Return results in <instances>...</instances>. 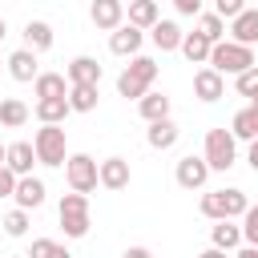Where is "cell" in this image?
<instances>
[{
    "instance_id": "obj_1",
    "label": "cell",
    "mask_w": 258,
    "mask_h": 258,
    "mask_svg": "<svg viewBox=\"0 0 258 258\" xmlns=\"http://www.w3.org/2000/svg\"><path fill=\"white\" fill-rule=\"evenodd\" d=\"M153 81H157V60H153V56H133V60L125 64V73L117 77V93H121L125 101H141Z\"/></svg>"
},
{
    "instance_id": "obj_2",
    "label": "cell",
    "mask_w": 258,
    "mask_h": 258,
    "mask_svg": "<svg viewBox=\"0 0 258 258\" xmlns=\"http://www.w3.org/2000/svg\"><path fill=\"white\" fill-rule=\"evenodd\" d=\"M250 64H258V60H254V44L218 40L214 52H210V69H218L222 77H238V73H246Z\"/></svg>"
},
{
    "instance_id": "obj_3",
    "label": "cell",
    "mask_w": 258,
    "mask_h": 258,
    "mask_svg": "<svg viewBox=\"0 0 258 258\" xmlns=\"http://www.w3.org/2000/svg\"><path fill=\"white\" fill-rule=\"evenodd\" d=\"M198 210H202V218L222 222V218H242L250 210V202H246L242 189H210V194H202V206Z\"/></svg>"
},
{
    "instance_id": "obj_4",
    "label": "cell",
    "mask_w": 258,
    "mask_h": 258,
    "mask_svg": "<svg viewBox=\"0 0 258 258\" xmlns=\"http://www.w3.org/2000/svg\"><path fill=\"white\" fill-rule=\"evenodd\" d=\"M64 181H69V189H77V194H93V189L101 185V161H93L89 153H73V157L64 161Z\"/></svg>"
},
{
    "instance_id": "obj_5",
    "label": "cell",
    "mask_w": 258,
    "mask_h": 258,
    "mask_svg": "<svg viewBox=\"0 0 258 258\" xmlns=\"http://www.w3.org/2000/svg\"><path fill=\"white\" fill-rule=\"evenodd\" d=\"M238 137L230 133V129H206V149H202V157L210 161V169H230L234 165V157H238V145H234Z\"/></svg>"
},
{
    "instance_id": "obj_6",
    "label": "cell",
    "mask_w": 258,
    "mask_h": 258,
    "mask_svg": "<svg viewBox=\"0 0 258 258\" xmlns=\"http://www.w3.org/2000/svg\"><path fill=\"white\" fill-rule=\"evenodd\" d=\"M60 230L69 238H85L89 234V194H64L60 198Z\"/></svg>"
},
{
    "instance_id": "obj_7",
    "label": "cell",
    "mask_w": 258,
    "mask_h": 258,
    "mask_svg": "<svg viewBox=\"0 0 258 258\" xmlns=\"http://www.w3.org/2000/svg\"><path fill=\"white\" fill-rule=\"evenodd\" d=\"M32 145H36V161L40 165H64L69 161V153H64V129L60 125H40L36 137H32Z\"/></svg>"
},
{
    "instance_id": "obj_8",
    "label": "cell",
    "mask_w": 258,
    "mask_h": 258,
    "mask_svg": "<svg viewBox=\"0 0 258 258\" xmlns=\"http://www.w3.org/2000/svg\"><path fill=\"white\" fill-rule=\"evenodd\" d=\"M173 177H177V185H181V189H202V185L210 181V161L189 153V157H181V161H177V173H173Z\"/></svg>"
},
{
    "instance_id": "obj_9",
    "label": "cell",
    "mask_w": 258,
    "mask_h": 258,
    "mask_svg": "<svg viewBox=\"0 0 258 258\" xmlns=\"http://www.w3.org/2000/svg\"><path fill=\"white\" fill-rule=\"evenodd\" d=\"M141 44H145V32L137 24H121L109 32V52H117V56H137Z\"/></svg>"
},
{
    "instance_id": "obj_10",
    "label": "cell",
    "mask_w": 258,
    "mask_h": 258,
    "mask_svg": "<svg viewBox=\"0 0 258 258\" xmlns=\"http://www.w3.org/2000/svg\"><path fill=\"white\" fill-rule=\"evenodd\" d=\"M222 93H226V77H222L218 69H210V64H206V69H198V73H194V97H198V101H206V105H210V101H218Z\"/></svg>"
},
{
    "instance_id": "obj_11",
    "label": "cell",
    "mask_w": 258,
    "mask_h": 258,
    "mask_svg": "<svg viewBox=\"0 0 258 258\" xmlns=\"http://www.w3.org/2000/svg\"><path fill=\"white\" fill-rule=\"evenodd\" d=\"M89 16H93V24H97V28L113 32V28H121V24H125V0H93Z\"/></svg>"
},
{
    "instance_id": "obj_12",
    "label": "cell",
    "mask_w": 258,
    "mask_h": 258,
    "mask_svg": "<svg viewBox=\"0 0 258 258\" xmlns=\"http://www.w3.org/2000/svg\"><path fill=\"white\" fill-rule=\"evenodd\" d=\"M4 64H8V77L20 81V85H28V81L40 77V69H36V52H32V48H16Z\"/></svg>"
},
{
    "instance_id": "obj_13",
    "label": "cell",
    "mask_w": 258,
    "mask_h": 258,
    "mask_svg": "<svg viewBox=\"0 0 258 258\" xmlns=\"http://www.w3.org/2000/svg\"><path fill=\"white\" fill-rule=\"evenodd\" d=\"M4 165H8L16 177H28V173H32V165H36V145H32V141H12V145H8Z\"/></svg>"
},
{
    "instance_id": "obj_14",
    "label": "cell",
    "mask_w": 258,
    "mask_h": 258,
    "mask_svg": "<svg viewBox=\"0 0 258 258\" xmlns=\"http://www.w3.org/2000/svg\"><path fill=\"white\" fill-rule=\"evenodd\" d=\"M64 77H69V85H101V64L93 56H73Z\"/></svg>"
},
{
    "instance_id": "obj_15",
    "label": "cell",
    "mask_w": 258,
    "mask_h": 258,
    "mask_svg": "<svg viewBox=\"0 0 258 258\" xmlns=\"http://www.w3.org/2000/svg\"><path fill=\"white\" fill-rule=\"evenodd\" d=\"M69 97H36V121L40 125H60L69 117Z\"/></svg>"
},
{
    "instance_id": "obj_16",
    "label": "cell",
    "mask_w": 258,
    "mask_h": 258,
    "mask_svg": "<svg viewBox=\"0 0 258 258\" xmlns=\"http://www.w3.org/2000/svg\"><path fill=\"white\" fill-rule=\"evenodd\" d=\"M177 137H181V129H177L169 117H161V121H149V133H145L149 149H173V145H177Z\"/></svg>"
},
{
    "instance_id": "obj_17",
    "label": "cell",
    "mask_w": 258,
    "mask_h": 258,
    "mask_svg": "<svg viewBox=\"0 0 258 258\" xmlns=\"http://www.w3.org/2000/svg\"><path fill=\"white\" fill-rule=\"evenodd\" d=\"M129 177H133V173H129V161H125V157H105V161H101V185H105V189H125Z\"/></svg>"
},
{
    "instance_id": "obj_18",
    "label": "cell",
    "mask_w": 258,
    "mask_h": 258,
    "mask_svg": "<svg viewBox=\"0 0 258 258\" xmlns=\"http://www.w3.org/2000/svg\"><path fill=\"white\" fill-rule=\"evenodd\" d=\"M12 198H16L20 210H36V206H44V181L28 173V177L16 181V194H12Z\"/></svg>"
},
{
    "instance_id": "obj_19",
    "label": "cell",
    "mask_w": 258,
    "mask_h": 258,
    "mask_svg": "<svg viewBox=\"0 0 258 258\" xmlns=\"http://www.w3.org/2000/svg\"><path fill=\"white\" fill-rule=\"evenodd\" d=\"M230 36L238 44H258V8H246L230 20Z\"/></svg>"
},
{
    "instance_id": "obj_20",
    "label": "cell",
    "mask_w": 258,
    "mask_h": 258,
    "mask_svg": "<svg viewBox=\"0 0 258 258\" xmlns=\"http://www.w3.org/2000/svg\"><path fill=\"white\" fill-rule=\"evenodd\" d=\"M181 36H185V32H181L173 20H157V24L149 28V40H153L161 52H173V48H181Z\"/></svg>"
},
{
    "instance_id": "obj_21",
    "label": "cell",
    "mask_w": 258,
    "mask_h": 258,
    "mask_svg": "<svg viewBox=\"0 0 258 258\" xmlns=\"http://www.w3.org/2000/svg\"><path fill=\"white\" fill-rule=\"evenodd\" d=\"M210 52H214V40H210V36H202V32H185V36H181V56H185L189 64L210 60Z\"/></svg>"
},
{
    "instance_id": "obj_22",
    "label": "cell",
    "mask_w": 258,
    "mask_h": 258,
    "mask_svg": "<svg viewBox=\"0 0 258 258\" xmlns=\"http://www.w3.org/2000/svg\"><path fill=\"white\" fill-rule=\"evenodd\" d=\"M230 133H234V137H242V141H254V137H258V105L238 109V113H234V121H230Z\"/></svg>"
},
{
    "instance_id": "obj_23",
    "label": "cell",
    "mask_w": 258,
    "mask_h": 258,
    "mask_svg": "<svg viewBox=\"0 0 258 258\" xmlns=\"http://www.w3.org/2000/svg\"><path fill=\"white\" fill-rule=\"evenodd\" d=\"M24 48H32V52L52 48V24H44V20H28V24H24Z\"/></svg>"
},
{
    "instance_id": "obj_24",
    "label": "cell",
    "mask_w": 258,
    "mask_h": 258,
    "mask_svg": "<svg viewBox=\"0 0 258 258\" xmlns=\"http://www.w3.org/2000/svg\"><path fill=\"white\" fill-rule=\"evenodd\" d=\"M32 93L36 97H69V77L64 73H40L32 81Z\"/></svg>"
},
{
    "instance_id": "obj_25",
    "label": "cell",
    "mask_w": 258,
    "mask_h": 258,
    "mask_svg": "<svg viewBox=\"0 0 258 258\" xmlns=\"http://www.w3.org/2000/svg\"><path fill=\"white\" fill-rule=\"evenodd\" d=\"M210 238H214L218 250H238V242H242V226H234V218H222V222H214Z\"/></svg>"
},
{
    "instance_id": "obj_26",
    "label": "cell",
    "mask_w": 258,
    "mask_h": 258,
    "mask_svg": "<svg viewBox=\"0 0 258 258\" xmlns=\"http://www.w3.org/2000/svg\"><path fill=\"white\" fill-rule=\"evenodd\" d=\"M97 85H69V109L73 113H93L97 109Z\"/></svg>"
},
{
    "instance_id": "obj_27",
    "label": "cell",
    "mask_w": 258,
    "mask_h": 258,
    "mask_svg": "<svg viewBox=\"0 0 258 258\" xmlns=\"http://www.w3.org/2000/svg\"><path fill=\"white\" fill-rule=\"evenodd\" d=\"M137 113H141L145 121H161V117H169V97H165V93H145V97L137 101Z\"/></svg>"
},
{
    "instance_id": "obj_28",
    "label": "cell",
    "mask_w": 258,
    "mask_h": 258,
    "mask_svg": "<svg viewBox=\"0 0 258 258\" xmlns=\"http://www.w3.org/2000/svg\"><path fill=\"white\" fill-rule=\"evenodd\" d=\"M161 16H157V0H129V24L137 28H153Z\"/></svg>"
},
{
    "instance_id": "obj_29",
    "label": "cell",
    "mask_w": 258,
    "mask_h": 258,
    "mask_svg": "<svg viewBox=\"0 0 258 258\" xmlns=\"http://www.w3.org/2000/svg\"><path fill=\"white\" fill-rule=\"evenodd\" d=\"M24 121H28V105L16 101V97H4V101H0V125H4V129H20Z\"/></svg>"
},
{
    "instance_id": "obj_30",
    "label": "cell",
    "mask_w": 258,
    "mask_h": 258,
    "mask_svg": "<svg viewBox=\"0 0 258 258\" xmlns=\"http://www.w3.org/2000/svg\"><path fill=\"white\" fill-rule=\"evenodd\" d=\"M4 234H8V238H24V234H28V210H20V206L8 210V214H4Z\"/></svg>"
},
{
    "instance_id": "obj_31",
    "label": "cell",
    "mask_w": 258,
    "mask_h": 258,
    "mask_svg": "<svg viewBox=\"0 0 258 258\" xmlns=\"http://www.w3.org/2000/svg\"><path fill=\"white\" fill-rule=\"evenodd\" d=\"M198 32H202V36H210V40L218 44V40L226 36V20H222L218 12H206V16L198 20Z\"/></svg>"
},
{
    "instance_id": "obj_32",
    "label": "cell",
    "mask_w": 258,
    "mask_h": 258,
    "mask_svg": "<svg viewBox=\"0 0 258 258\" xmlns=\"http://www.w3.org/2000/svg\"><path fill=\"white\" fill-rule=\"evenodd\" d=\"M234 89H238L242 97H254V89H258V64H250L246 73H238V77H234Z\"/></svg>"
},
{
    "instance_id": "obj_33",
    "label": "cell",
    "mask_w": 258,
    "mask_h": 258,
    "mask_svg": "<svg viewBox=\"0 0 258 258\" xmlns=\"http://www.w3.org/2000/svg\"><path fill=\"white\" fill-rule=\"evenodd\" d=\"M242 238H246L250 246H258V206H250V210L242 214Z\"/></svg>"
},
{
    "instance_id": "obj_34",
    "label": "cell",
    "mask_w": 258,
    "mask_h": 258,
    "mask_svg": "<svg viewBox=\"0 0 258 258\" xmlns=\"http://www.w3.org/2000/svg\"><path fill=\"white\" fill-rule=\"evenodd\" d=\"M214 12L222 20H234L238 12H246V0H214Z\"/></svg>"
},
{
    "instance_id": "obj_35",
    "label": "cell",
    "mask_w": 258,
    "mask_h": 258,
    "mask_svg": "<svg viewBox=\"0 0 258 258\" xmlns=\"http://www.w3.org/2000/svg\"><path fill=\"white\" fill-rule=\"evenodd\" d=\"M16 181H20V177H16L8 165H0V198H12V194H16Z\"/></svg>"
},
{
    "instance_id": "obj_36",
    "label": "cell",
    "mask_w": 258,
    "mask_h": 258,
    "mask_svg": "<svg viewBox=\"0 0 258 258\" xmlns=\"http://www.w3.org/2000/svg\"><path fill=\"white\" fill-rule=\"evenodd\" d=\"M52 246H56L52 238H36V242H32V250H28V258H48V254H52Z\"/></svg>"
},
{
    "instance_id": "obj_37",
    "label": "cell",
    "mask_w": 258,
    "mask_h": 258,
    "mask_svg": "<svg viewBox=\"0 0 258 258\" xmlns=\"http://www.w3.org/2000/svg\"><path fill=\"white\" fill-rule=\"evenodd\" d=\"M173 8H177L181 16H194V12L202 8V0H173Z\"/></svg>"
},
{
    "instance_id": "obj_38",
    "label": "cell",
    "mask_w": 258,
    "mask_h": 258,
    "mask_svg": "<svg viewBox=\"0 0 258 258\" xmlns=\"http://www.w3.org/2000/svg\"><path fill=\"white\" fill-rule=\"evenodd\" d=\"M121 258H153V254H149V250H145V246H129V250H125V254H121Z\"/></svg>"
},
{
    "instance_id": "obj_39",
    "label": "cell",
    "mask_w": 258,
    "mask_h": 258,
    "mask_svg": "<svg viewBox=\"0 0 258 258\" xmlns=\"http://www.w3.org/2000/svg\"><path fill=\"white\" fill-rule=\"evenodd\" d=\"M246 161H250V169H254V173H258V137H254V141H250V157H246Z\"/></svg>"
},
{
    "instance_id": "obj_40",
    "label": "cell",
    "mask_w": 258,
    "mask_h": 258,
    "mask_svg": "<svg viewBox=\"0 0 258 258\" xmlns=\"http://www.w3.org/2000/svg\"><path fill=\"white\" fill-rule=\"evenodd\" d=\"M234 258H258V246H242V250H234Z\"/></svg>"
},
{
    "instance_id": "obj_41",
    "label": "cell",
    "mask_w": 258,
    "mask_h": 258,
    "mask_svg": "<svg viewBox=\"0 0 258 258\" xmlns=\"http://www.w3.org/2000/svg\"><path fill=\"white\" fill-rule=\"evenodd\" d=\"M226 254H230V250H218V246H210V250H202L198 258H226Z\"/></svg>"
},
{
    "instance_id": "obj_42",
    "label": "cell",
    "mask_w": 258,
    "mask_h": 258,
    "mask_svg": "<svg viewBox=\"0 0 258 258\" xmlns=\"http://www.w3.org/2000/svg\"><path fill=\"white\" fill-rule=\"evenodd\" d=\"M48 258H73V254H69L64 246H52V254H48Z\"/></svg>"
},
{
    "instance_id": "obj_43",
    "label": "cell",
    "mask_w": 258,
    "mask_h": 258,
    "mask_svg": "<svg viewBox=\"0 0 258 258\" xmlns=\"http://www.w3.org/2000/svg\"><path fill=\"white\" fill-rule=\"evenodd\" d=\"M4 157H8V145H0V165H4Z\"/></svg>"
},
{
    "instance_id": "obj_44",
    "label": "cell",
    "mask_w": 258,
    "mask_h": 258,
    "mask_svg": "<svg viewBox=\"0 0 258 258\" xmlns=\"http://www.w3.org/2000/svg\"><path fill=\"white\" fill-rule=\"evenodd\" d=\"M4 32H8V24H4V16H0V40H4Z\"/></svg>"
},
{
    "instance_id": "obj_45",
    "label": "cell",
    "mask_w": 258,
    "mask_h": 258,
    "mask_svg": "<svg viewBox=\"0 0 258 258\" xmlns=\"http://www.w3.org/2000/svg\"><path fill=\"white\" fill-rule=\"evenodd\" d=\"M250 105H258V89H254V97H250Z\"/></svg>"
}]
</instances>
